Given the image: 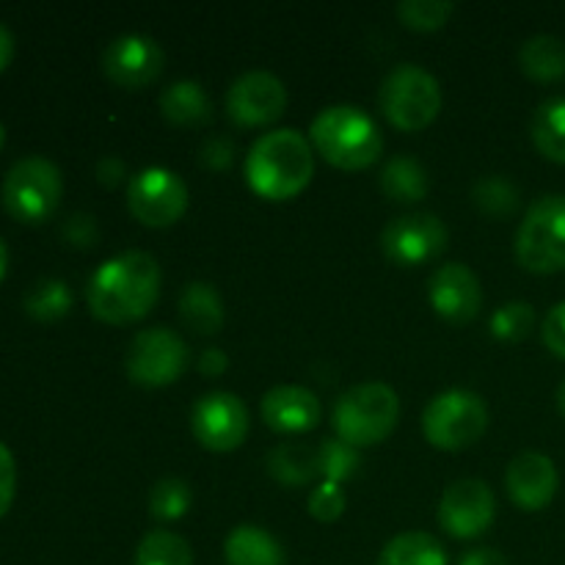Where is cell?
Masks as SVG:
<instances>
[{"label":"cell","mask_w":565,"mask_h":565,"mask_svg":"<svg viewBox=\"0 0 565 565\" xmlns=\"http://www.w3.org/2000/svg\"><path fill=\"white\" fill-rule=\"evenodd\" d=\"M127 207L141 221L143 226H163L177 224L188 210V188L180 174L152 166V169L138 171L127 185Z\"/></svg>","instance_id":"obj_10"},{"label":"cell","mask_w":565,"mask_h":565,"mask_svg":"<svg viewBox=\"0 0 565 565\" xmlns=\"http://www.w3.org/2000/svg\"><path fill=\"white\" fill-rule=\"evenodd\" d=\"M315 158L307 136L292 127L270 130L246 154V180L257 196L287 202L312 182Z\"/></svg>","instance_id":"obj_2"},{"label":"cell","mask_w":565,"mask_h":565,"mask_svg":"<svg viewBox=\"0 0 565 565\" xmlns=\"http://www.w3.org/2000/svg\"><path fill=\"white\" fill-rule=\"evenodd\" d=\"M436 516H439L441 530H445L447 535H452V539H480V535L489 533V527L494 524V491L489 489L486 480H456V483L447 486V491L441 494L439 513H436Z\"/></svg>","instance_id":"obj_12"},{"label":"cell","mask_w":565,"mask_h":565,"mask_svg":"<svg viewBox=\"0 0 565 565\" xmlns=\"http://www.w3.org/2000/svg\"><path fill=\"white\" fill-rule=\"evenodd\" d=\"M160 110H163L166 121H171V125L199 127L213 116V103H210L202 83L177 81L160 94Z\"/></svg>","instance_id":"obj_22"},{"label":"cell","mask_w":565,"mask_h":565,"mask_svg":"<svg viewBox=\"0 0 565 565\" xmlns=\"http://www.w3.org/2000/svg\"><path fill=\"white\" fill-rule=\"evenodd\" d=\"M530 136L546 160L565 163V97H552L539 105L530 121Z\"/></svg>","instance_id":"obj_24"},{"label":"cell","mask_w":565,"mask_h":565,"mask_svg":"<svg viewBox=\"0 0 565 565\" xmlns=\"http://www.w3.org/2000/svg\"><path fill=\"white\" fill-rule=\"evenodd\" d=\"M191 502L193 491L182 478H160L149 491V513L158 522H177L185 516Z\"/></svg>","instance_id":"obj_30"},{"label":"cell","mask_w":565,"mask_h":565,"mask_svg":"<svg viewBox=\"0 0 565 565\" xmlns=\"http://www.w3.org/2000/svg\"><path fill=\"white\" fill-rule=\"evenodd\" d=\"M11 55H14V36H11L9 28H6L3 22H0V72H3L6 66H9Z\"/></svg>","instance_id":"obj_42"},{"label":"cell","mask_w":565,"mask_h":565,"mask_svg":"<svg viewBox=\"0 0 565 565\" xmlns=\"http://www.w3.org/2000/svg\"><path fill=\"white\" fill-rule=\"evenodd\" d=\"M259 412H263L265 425L270 430H276L281 436H298L318 428L323 408H320V401L315 397V392H309L307 386L287 384L265 392Z\"/></svg>","instance_id":"obj_18"},{"label":"cell","mask_w":565,"mask_h":565,"mask_svg":"<svg viewBox=\"0 0 565 565\" xmlns=\"http://www.w3.org/2000/svg\"><path fill=\"white\" fill-rule=\"evenodd\" d=\"M160 296V265L147 252H125L108 259L88 279V309L110 326H130L147 318Z\"/></svg>","instance_id":"obj_1"},{"label":"cell","mask_w":565,"mask_h":565,"mask_svg":"<svg viewBox=\"0 0 565 565\" xmlns=\"http://www.w3.org/2000/svg\"><path fill=\"white\" fill-rule=\"evenodd\" d=\"M287 108V88L270 72H246L226 92V114L241 127H263L281 119Z\"/></svg>","instance_id":"obj_14"},{"label":"cell","mask_w":565,"mask_h":565,"mask_svg":"<svg viewBox=\"0 0 565 565\" xmlns=\"http://www.w3.org/2000/svg\"><path fill=\"white\" fill-rule=\"evenodd\" d=\"M401 417V401L395 390L386 384H359L342 392L334 406V430L337 439L345 445L373 447L390 439Z\"/></svg>","instance_id":"obj_4"},{"label":"cell","mask_w":565,"mask_h":565,"mask_svg":"<svg viewBox=\"0 0 565 565\" xmlns=\"http://www.w3.org/2000/svg\"><path fill=\"white\" fill-rule=\"evenodd\" d=\"M489 329L502 342H522L535 329V309L527 301H511L497 309L489 320Z\"/></svg>","instance_id":"obj_31"},{"label":"cell","mask_w":565,"mask_h":565,"mask_svg":"<svg viewBox=\"0 0 565 565\" xmlns=\"http://www.w3.org/2000/svg\"><path fill=\"white\" fill-rule=\"evenodd\" d=\"M61 237L70 243L72 248H92L99 241V226L94 215L88 213H72L70 218L61 224Z\"/></svg>","instance_id":"obj_35"},{"label":"cell","mask_w":565,"mask_h":565,"mask_svg":"<svg viewBox=\"0 0 565 565\" xmlns=\"http://www.w3.org/2000/svg\"><path fill=\"white\" fill-rule=\"evenodd\" d=\"M64 180L47 158H22L6 174L0 196L6 213L20 224H44L58 210Z\"/></svg>","instance_id":"obj_6"},{"label":"cell","mask_w":565,"mask_h":565,"mask_svg":"<svg viewBox=\"0 0 565 565\" xmlns=\"http://www.w3.org/2000/svg\"><path fill=\"white\" fill-rule=\"evenodd\" d=\"M359 463H362V456H359L356 447L345 445L342 439L323 441V445L318 447L320 475H323L329 483L342 486L345 480H351L353 475L359 472Z\"/></svg>","instance_id":"obj_32"},{"label":"cell","mask_w":565,"mask_h":565,"mask_svg":"<svg viewBox=\"0 0 565 565\" xmlns=\"http://www.w3.org/2000/svg\"><path fill=\"white\" fill-rule=\"evenodd\" d=\"M180 318L193 334L213 337L224 326V301L210 281H191L180 292Z\"/></svg>","instance_id":"obj_19"},{"label":"cell","mask_w":565,"mask_h":565,"mask_svg":"<svg viewBox=\"0 0 565 565\" xmlns=\"http://www.w3.org/2000/svg\"><path fill=\"white\" fill-rule=\"evenodd\" d=\"M166 55L154 39L141 33H127L114 39L103 53V72L110 83L121 88H143L163 72Z\"/></svg>","instance_id":"obj_15"},{"label":"cell","mask_w":565,"mask_h":565,"mask_svg":"<svg viewBox=\"0 0 565 565\" xmlns=\"http://www.w3.org/2000/svg\"><path fill=\"white\" fill-rule=\"evenodd\" d=\"M14 491H17V467H14V456H11L9 447L0 441V516H6L14 502Z\"/></svg>","instance_id":"obj_38"},{"label":"cell","mask_w":565,"mask_h":565,"mask_svg":"<svg viewBox=\"0 0 565 565\" xmlns=\"http://www.w3.org/2000/svg\"><path fill=\"white\" fill-rule=\"evenodd\" d=\"M456 6L450 0H403L397 3V17L412 31H439Z\"/></svg>","instance_id":"obj_33"},{"label":"cell","mask_w":565,"mask_h":565,"mask_svg":"<svg viewBox=\"0 0 565 565\" xmlns=\"http://www.w3.org/2000/svg\"><path fill=\"white\" fill-rule=\"evenodd\" d=\"M456 565H508V561H505V555H500L497 550L483 546V550L467 552V555H463Z\"/></svg>","instance_id":"obj_41"},{"label":"cell","mask_w":565,"mask_h":565,"mask_svg":"<svg viewBox=\"0 0 565 565\" xmlns=\"http://www.w3.org/2000/svg\"><path fill=\"white\" fill-rule=\"evenodd\" d=\"M226 565H285V550L263 527L241 524L226 535Z\"/></svg>","instance_id":"obj_21"},{"label":"cell","mask_w":565,"mask_h":565,"mask_svg":"<svg viewBox=\"0 0 565 565\" xmlns=\"http://www.w3.org/2000/svg\"><path fill=\"white\" fill-rule=\"evenodd\" d=\"M191 430L204 450H237L248 434L246 403L232 392H210L193 406Z\"/></svg>","instance_id":"obj_13"},{"label":"cell","mask_w":565,"mask_h":565,"mask_svg":"<svg viewBox=\"0 0 565 565\" xmlns=\"http://www.w3.org/2000/svg\"><path fill=\"white\" fill-rule=\"evenodd\" d=\"M519 66L539 83H557L565 77V42L550 33L527 39L519 50Z\"/></svg>","instance_id":"obj_23"},{"label":"cell","mask_w":565,"mask_h":565,"mask_svg":"<svg viewBox=\"0 0 565 565\" xmlns=\"http://www.w3.org/2000/svg\"><path fill=\"white\" fill-rule=\"evenodd\" d=\"M268 472L281 486H290V489L312 483L320 475L318 450L307 445H279L276 450H270Z\"/></svg>","instance_id":"obj_25"},{"label":"cell","mask_w":565,"mask_h":565,"mask_svg":"<svg viewBox=\"0 0 565 565\" xmlns=\"http://www.w3.org/2000/svg\"><path fill=\"white\" fill-rule=\"evenodd\" d=\"M381 193H384L390 202L397 204H417L428 196V171L412 154H395L392 160H386V166L381 169Z\"/></svg>","instance_id":"obj_20"},{"label":"cell","mask_w":565,"mask_h":565,"mask_svg":"<svg viewBox=\"0 0 565 565\" xmlns=\"http://www.w3.org/2000/svg\"><path fill=\"white\" fill-rule=\"evenodd\" d=\"M127 177V169H125V160L116 158V154H108V158H103L97 163V180L99 185L105 188H116L121 180Z\"/></svg>","instance_id":"obj_39"},{"label":"cell","mask_w":565,"mask_h":565,"mask_svg":"<svg viewBox=\"0 0 565 565\" xmlns=\"http://www.w3.org/2000/svg\"><path fill=\"white\" fill-rule=\"evenodd\" d=\"M312 147L342 171H364L381 158L384 136L367 110L356 105H331L309 127Z\"/></svg>","instance_id":"obj_3"},{"label":"cell","mask_w":565,"mask_h":565,"mask_svg":"<svg viewBox=\"0 0 565 565\" xmlns=\"http://www.w3.org/2000/svg\"><path fill=\"white\" fill-rule=\"evenodd\" d=\"M226 367H230V359H226V353L221 351V348H207V351L199 356V373H202L204 379H218V375L226 373Z\"/></svg>","instance_id":"obj_40"},{"label":"cell","mask_w":565,"mask_h":565,"mask_svg":"<svg viewBox=\"0 0 565 565\" xmlns=\"http://www.w3.org/2000/svg\"><path fill=\"white\" fill-rule=\"evenodd\" d=\"M472 202L486 218L502 221L516 213L519 204H522V196H519V188L508 177L491 174L478 180V185L472 188Z\"/></svg>","instance_id":"obj_27"},{"label":"cell","mask_w":565,"mask_h":565,"mask_svg":"<svg viewBox=\"0 0 565 565\" xmlns=\"http://www.w3.org/2000/svg\"><path fill=\"white\" fill-rule=\"evenodd\" d=\"M235 160V143L226 136H213L199 149V163L210 171H226Z\"/></svg>","instance_id":"obj_36"},{"label":"cell","mask_w":565,"mask_h":565,"mask_svg":"<svg viewBox=\"0 0 565 565\" xmlns=\"http://www.w3.org/2000/svg\"><path fill=\"white\" fill-rule=\"evenodd\" d=\"M379 565H447V552L434 535L403 533L384 546Z\"/></svg>","instance_id":"obj_26"},{"label":"cell","mask_w":565,"mask_h":565,"mask_svg":"<svg viewBox=\"0 0 565 565\" xmlns=\"http://www.w3.org/2000/svg\"><path fill=\"white\" fill-rule=\"evenodd\" d=\"M22 307L31 315L33 320H42V323H55V320L66 318L72 309V290L66 287V281L61 279H42L25 292L22 298Z\"/></svg>","instance_id":"obj_28"},{"label":"cell","mask_w":565,"mask_h":565,"mask_svg":"<svg viewBox=\"0 0 565 565\" xmlns=\"http://www.w3.org/2000/svg\"><path fill=\"white\" fill-rule=\"evenodd\" d=\"M541 337H544V345L565 362V301L555 303L546 312L544 326H541Z\"/></svg>","instance_id":"obj_37"},{"label":"cell","mask_w":565,"mask_h":565,"mask_svg":"<svg viewBox=\"0 0 565 565\" xmlns=\"http://www.w3.org/2000/svg\"><path fill=\"white\" fill-rule=\"evenodd\" d=\"M489 428V408L483 397L469 390H447L436 395L423 412L425 439L439 450H467Z\"/></svg>","instance_id":"obj_8"},{"label":"cell","mask_w":565,"mask_h":565,"mask_svg":"<svg viewBox=\"0 0 565 565\" xmlns=\"http://www.w3.org/2000/svg\"><path fill=\"white\" fill-rule=\"evenodd\" d=\"M516 259L533 274L565 270V196L550 193L530 204L516 232Z\"/></svg>","instance_id":"obj_7"},{"label":"cell","mask_w":565,"mask_h":565,"mask_svg":"<svg viewBox=\"0 0 565 565\" xmlns=\"http://www.w3.org/2000/svg\"><path fill=\"white\" fill-rule=\"evenodd\" d=\"M345 502L348 497L345 491H342V486L323 480V483L309 494V513H312V519H318V522H337V519L342 516V511H345Z\"/></svg>","instance_id":"obj_34"},{"label":"cell","mask_w":565,"mask_h":565,"mask_svg":"<svg viewBox=\"0 0 565 565\" xmlns=\"http://www.w3.org/2000/svg\"><path fill=\"white\" fill-rule=\"evenodd\" d=\"M561 475H557L555 461L544 452H519L505 472V489L513 505L522 511H544L557 494Z\"/></svg>","instance_id":"obj_17"},{"label":"cell","mask_w":565,"mask_h":565,"mask_svg":"<svg viewBox=\"0 0 565 565\" xmlns=\"http://www.w3.org/2000/svg\"><path fill=\"white\" fill-rule=\"evenodd\" d=\"M6 270H9V248H6L3 237H0V281L6 279Z\"/></svg>","instance_id":"obj_43"},{"label":"cell","mask_w":565,"mask_h":565,"mask_svg":"<svg viewBox=\"0 0 565 565\" xmlns=\"http://www.w3.org/2000/svg\"><path fill=\"white\" fill-rule=\"evenodd\" d=\"M386 259L401 268L430 263L447 248V226L434 213H406L392 218L381 232Z\"/></svg>","instance_id":"obj_11"},{"label":"cell","mask_w":565,"mask_h":565,"mask_svg":"<svg viewBox=\"0 0 565 565\" xmlns=\"http://www.w3.org/2000/svg\"><path fill=\"white\" fill-rule=\"evenodd\" d=\"M125 364L130 381L154 390V386H169L180 381L191 364V353H188V345L180 334L158 326V329L136 334V340L127 348Z\"/></svg>","instance_id":"obj_9"},{"label":"cell","mask_w":565,"mask_h":565,"mask_svg":"<svg viewBox=\"0 0 565 565\" xmlns=\"http://www.w3.org/2000/svg\"><path fill=\"white\" fill-rule=\"evenodd\" d=\"M555 401H557V408H561V414L565 417V381L561 386H557V395H555Z\"/></svg>","instance_id":"obj_44"},{"label":"cell","mask_w":565,"mask_h":565,"mask_svg":"<svg viewBox=\"0 0 565 565\" xmlns=\"http://www.w3.org/2000/svg\"><path fill=\"white\" fill-rule=\"evenodd\" d=\"M3 143H6V127L0 125V149H3Z\"/></svg>","instance_id":"obj_45"},{"label":"cell","mask_w":565,"mask_h":565,"mask_svg":"<svg viewBox=\"0 0 565 565\" xmlns=\"http://www.w3.org/2000/svg\"><path fill=\"white\" fill-rule=\"evenodd\" d=\"M428 298L434 312L452 326H467L478 318L483 290L472 268L461 263L441 265L428 281Z\"/></svg>","instance_id":"obj_16"},{"label":"cell","mask_w":565,"mask_h":565,"mask_svg":"<svg viewBox=\"0 0 565 565\" xmlns=\"http://www.w3.org/2000/svg\"><path fill=\"white\" fill-rule=\"evenodd\" d=\"M136 565H193V552L177 533L154 530L138 544Z\"/></svg>","instance_id":"obj_29"},{"label":"cell","mask_w":565,"mask_h":565,"mask_svg":"<svg viewBox=\"0 0 565 565\" xmlns=\"http://www.w3.org/2000/svg\"><path fill=\"white\" fill-rule=\"evenodd\" d=\"M381 110L403 132L425 130L441 110V86L428 70L401 64L381 83Z\"/></svg>","instance_id":"obj_5"}]
</instances>
